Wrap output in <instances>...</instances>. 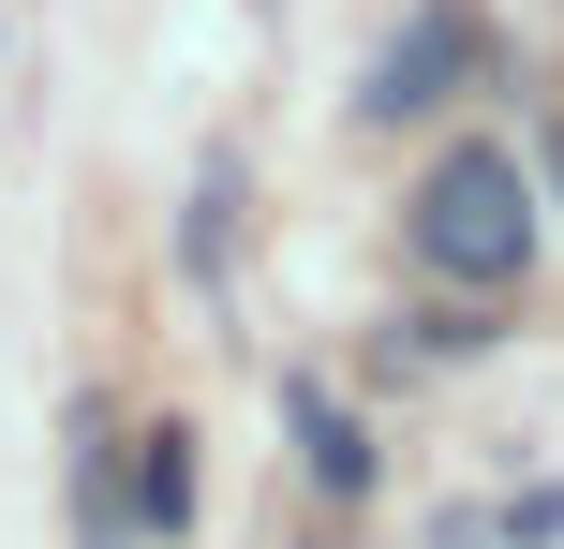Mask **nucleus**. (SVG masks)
<instances>
[{"label": "nucleus", "instance_id": "2", "mask_svg": "<svg viewBox=\"0 0 564 549\" xmlns=\"http://www.w3.org/2000/svg\"><path fill=\"white\" fill-rule=\"evenodd\" d=\"M460 75H476V15H460V0H416V15L387 30V59H371L357 119H371V134H401V119H431Z\"/></svg>", "mask_w": 564, "mask_h": 549}, {"label": "nucleus", "instance_id": "6", "mask_svg": "<svg viewBox=\"0 0 564 549\" xmlns=\"http://www.w3.org/2000/svg\"><path fill=\"white\" fill-rule=\"evenodd\" d=\"M134 520L149 535H194V431H149L134 446Z\"/></svg>", "mask_w": 564, "mask_h": 549}, {"label": "nucleus", "instance_id": "4", "mask_svg": "<svg viewBox=\"0 0 564 549\" xmlns=\"http://www.w3.org/2000/svg\"><path fill=\"white\" fill-rule=\"evenodd\" d=\"M224 267H238V164H208L178 208V283H224Z\"/></svg>", "mask_w": 564, "mask_h": 549}, {"label": "nucleus", "instance_id": "9", "mask_svg": "<svg viewBox=\"0 0 564 549\" xmlns=\"http://www.w3.org/2000/svg\"><path fill=\"white\" fill-rule=\"evenodd\" d=\"M550 194H564V134H550Z\"/></svg>", "mask_w": 564, "mask_h": 549}, {"label": "nucleus", "instance_id": "1", "mask_svg": "<svg viewBox=\"0 0 564 549\" xmlns=\"http://www.w3.org/2000/svg\"><path fill=\"white\" fill-rule=\"evenodd\" d=\"M416 253L446 267V283H476V297H506L520 267H535V194H520V164H506V149H476V134H460L446 164L416 178Z\"/></svg>", "mask_w": 564, "mask_h": 549}, {"label": "nucleus", "instance_id": "8", "mask_svg": "<svg viewBox=\"0 0 564 549\" xmlns=\"http://www.w3.org/2000/svg\"><path fill=\"white\" fill-rule=\"evenodd\" d=\"M431 549H506V535H490V520H460V505H446V535H431Z\"/></svg>", "mask_w": 564, "mask_h": 549}, {"label": "nucleus", "instance_id": "3", "mask_svg": "<svg viewBox=\"0 0 564 549\" xmlns=\"http://www.w3.org/2000/svg\"><path fill=\"white\" fill-rule=\"evenodd\" d=\"M282 431H297V475H312L327 505H357V491H371V431H357V416H341V402H327L312 372L282 386Z\"/></svg>", "mask_w": 564, "mask_h": 549}, {"label": "nucleus", "instance_id": "5", "mask_svg": "<svg viewBox=\"0 0 564 549\" xmlns=\"http://www.w3.org/2000/svg\"><path fill=\"white\" fill-rule=\"evenodd\" d=\"M89 461H75V549H149V520H134V505H119V461H105V416H89Z\"/></svg>", "mask_w": 564, "mask_h": 549}, {"label": "nucleus", "instance_id": "7", "mask_svg": "<svg viewBox=\"0 0 564 549\" xmlns=\"http://www.w3.org/2000/svg\"><path fill=\"white\" fill-rule=\"evenodd\" d=\"M550 535H564V491H520L506 505V549H550Z\"/></svg>", "mask_w": 564, "mask_h": 549}]
</instances>
